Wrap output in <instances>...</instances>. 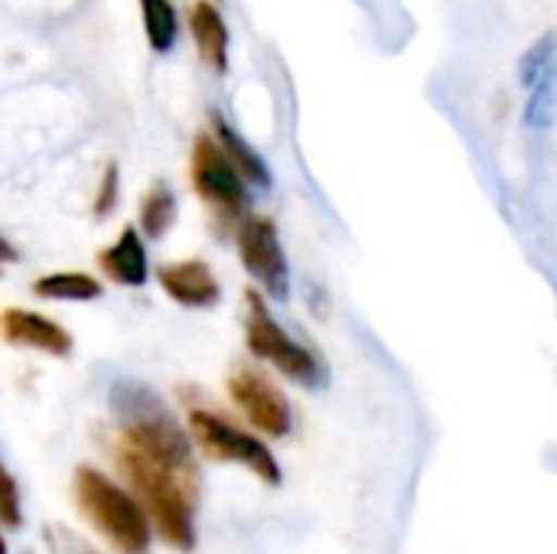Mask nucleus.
<instances>
[{
  "instance_id": "7",
  "label": "nucleus",
  "mask_w": 557,
  "mask_h": 554,
  "mask_svg": "<svg viewBox=\"0 0 557 554\" xmlns=\"http://www.w3.org/2000/svg\"><path fill=\"white\" fill-rule=\"evenodd\" d=\"M235 245H238V258H242L245 271L261 287V294L277 297V300L287 297L290 268H287V255H284L274 219L245 212L235 229Z\"/></svg>"
},
{
  "instance_id": "9",
  "label": "nucleus",
  "mask_w": 557,
  "mask_h": 554,
  "mask_svg": "<svg viewBox=\"0 0 557 554\" xmlns=\"http://www.w3.org/2000/svg\"><path fill=\"white\" fill-rule=\"evenodd\" d=\"M0 336L10 343V346H20V349H36V353H46V356H69L72 353V336L65 327H59L55 320L36 313V310H20V307H10L0 313Z\"/></svg>"
},
{
  "instance_id": "6",
  "label": "nucleus",
  "mask_w": 557,
  "mask_h": 554,
  "mask_svg": "<svg viewBox=\"0 0 557 554\" xmlns=\"http://www.w3.org/2000/svg\"><path fill=\"white\" fill-rule=\"evenodd\" d=\"M189 176L193 189L199 199L222 219V222H238L248 212V183L238 173V167L228 160L215 134H199L193 144V160H189Z\"/></svg>"
},
{
  "instance_id": "18",
  "label": "nucleus",
  "mask_w": 557,
  "mask_h": 554,
  "mask_svg": "<svg viewBox=\"0 0 557 554\" xmlns=\"http://www.w3.org/2000/svg\"><path fill=\"white\" fill-rule=\"evenodd\" d=\"M0 526L20 529L23 526V506H20V487L13 473L0 464Z\"/></svg>"
},
{
  "instance_id": "2",
  "label": "nucleus",
  "mask_w": 557,
  "mask_h": 554,
  "mask_svg": "<svg viewBox=\"0 0 557 554\" xmlns=\"http://www.w3.org/2000/svg\"><path fill=\"white\" fill-rule=\"evenodd\" d=\"M111 408L121 421V441L147 457L170 464L183 473H199L193 460V438L180 428L170 408L144 385L121 382L111 392Z\"/></svg>"
},
{
  "instance_id": "22",
  "label": "nucleus",
  "mask_w": 557,
  "mask_h": 554,
  "mask_svg": "<svg viewBox=\"0 0 557 554\" xmlns=\"http://www.w3.org/2000/svg\"><path fill=\"white\" fill-rule=\"evenodd\" d=\"M0 554H7V542H3V535H0Z\"/></svg>"
},
{
  "instance_id": "1",
  "label": "nucleus",
  "mask_w": 557,
  "mask_h": 554,
  "mask_svg": "<svg viewBox=\"0 0 557 554\" xmlns=\"http://www.w3.org/2000/svg\"><path fill=\"white\" fill-rule=\"evenodd\" d=\"M114 457H117L124 480L134 487L140 506L147 509L157 535L176 552H193L196 549L199 473H183L170 464H160L124 441H117Z\"/></svg>"
},
{
  "instance_id": "15",
  "label": "nucleus",
  "mask_w": 557,
  "mask_h": 554,
  "mask_svg": "<svg viewBox=\"0 0 557 554\" xmlns=\"http://www.w3.org/2000/svg\"><path fill=\"white\" fill-rule=\"evenodd\" d=\"M144 33L153 52H170L180 36V16L170 0H140Z\"/></svg>"
},
{
  "instance_id": "3",
  "label": "nucleus",
  "mask_w": 557,
  "mask_h": 554,
  "mask_svg": "<svg viewBox=\"0 0 557 554\" xmlns=\"http://www.w3.org/2000/svg\"><path fill=\"white\" fill-rule=\"evenodd\" d=\"M82 516L121 554H144L153 542V526L137 496L121 490L95 467H78L72 477Z\"/></svg>"
},
{
  "instance_id": "20",
  "label": "nucleus",
  "mask_w": 557,
  "mask_h": 554,
  "mask_svg": "<svg viewBox=\"0 0 557 554\" xmlns=\"http://www.w3.org/2000/svg\"><path fill=\"white\" fill-rule=\"evenodd\" d=\"M117 196H121V173H117V163H108L104 173H101L98 193H95V216L98 219L111 216L114 206H117Z\"/></svg>"
},
{
  "instance_id": "8",
  "label": "nucleus",
  "mask_w": 557,
  "mask_h": 554,
  "mask_svg": "<svg viewBox=\"0 0 557 554\" xmlns=\"http://www.w3.org/2000/svg\"><path fill=\"white\" fill-rule=\"evenodd\" d=\"M228 398L248 418V424L268 438H287L294 424V411L287 395L258 369H238L228 379Z\"/></svg>"
},
{
  "instance_id": "13",
  "label": "nucleus",
  "mask_w": 557,
  "mask_h": 554,
  "mask_svg": "<svg viewBox=\"0 0 557 554\" xmlns=\"http://www.w3.org/2000/svg\"><path fill=\"white\" fill-rule=\"evenodd\" d=\"M212 134H215V140L222 144V150L228 153V160L238 167V173L245 176L248 186H261V189L271 186V170H268V163L261 160V153H258L255 147H248V144L242 140V134H238L222 114H212Z\"/></svg>"
},
{
  "instance_id": "10",
  "label": "nucleus",
  "mask_w": 557,
  "mask_h": 554,
  "mask_svg": "<svg viewBox=\"0 0 557 554\" xmlns=\"http://www.w3.org/2000/svg\"><path fill=\"white\" fill-rule=\"evenodd\" d=\"M157 281H160V287H163V294L170 300H176L180 307H189V310L215 307L219 297H222L219 278L199 258H193V261H173V264L157 268Z\"/></svg>"
},
{
  "instance_id": "17",
  "label": "nucleus",
  "mask_w": 557,
  "mask_h": 554,
  "mask_svg": "<svg viewBox=\"0 0 557 554\" xmlns=\"http://www.w3.org/2000/svg\"><path fill=\"white\" fill-rule=\"evenodd\" d=\"M557 111V75L555 69H548L535 85H532V98H529V108H525V124L529 127H548L555 121Z\"/></svg>"
},
{
  "instance_id": "4",
  "label": "nucleus",
  "mask_w": 557,
  "mask_h": 554,
  "mask_svg": "<svg viewBox=\"0 0 557 554\" xmlns=\"http://www.w3.org/2000/svg\"><path fill=\"white\" fill-rule=\"evenodd\" d=\"M248 304V317H245V343L251 349L255 359L274 366L281 376H287L297 385H320L323 382V362L304 346L297 343L268 310L264 294L261 291H248L245 294Z\"/></svg>"
},
{
  "instance_id": "19",
  "label": "nucleus",
  "mask_w": 557,
  "mask_h": 554,
  "mask_svg": "<svg viewBox=\"0 0 557 554\" xmlns=\"http://www.w3.org/2000/svg\"><path fill=\"white\" fill-rule=\"evenodd\" d=\"M552 49H555V42H552V36H542L525 56H522V65H519V72H522V82L532 88L548 69H552Z\"/></svg>"
},
{
  "instance_id": "5",
  "label": "nucleus",
  "mask_w": 557,
  "mask_h": 554,
  "mask_svg": "<svg viewBox=\"0 0 557 554\" xmlns=\"http://www.w3.org/2000/svg\"><path fill=\"white\" fill-rule=\"evenodd\" d=\"M189 438L193 444L219 464H242L248 467L258 480H264L268 487L281 483V467L274 460V454L268 451L264 441H258L255 434L235 428L232 421H225L222 415L212 411H189Z\"/></svg>"
},
{
  "instance_id": "12",
  "label": "nucleus",
  "mask_w": 557,
  "mask_h": 554,
  "mask_svg": "<svg viewBox=\"0 0 557 554\" xmlns=\"http://www.w3.org/2000/svg\"><path fill=\"white\" fill-rule=\"evenodd\" d=\"M189 33L199 49L202 65L225 75L228 72V23L212 0H196L189 10Z\"/></svg>"
},
{
  "instance_id": "16",
  "label": "nucleus",
  "mask_w": 557,
  "mask_h": 554,
  "mask_svg": "<svg viewBox=\"0 0 557 554\" xmlns=\"http://www.w3.org/2000/svg\"><path fill=\"white\" fill-rule=\"evenodd\" d=\"M176 222V193L163 183L150 186L147 196L140 199V235L147 238H163Z\"/></svg>"
},
{
  "instance_id": "11",
  "label": "nucleus",
  "mask_w": 557,
  "mask_h": 554,
  "mask_svg": "<svg viewBox=\"0 0 557 554\" xmlns=\"http://www.w3.org/2000/svg\"><path fill=\"white\" fill-rule=\"evenodd\" d=\"M98 268L104 271V278L111 284H121V287H144L150 281V261H147V248H144V238H140V229L127 225L121 229L117 242L108 245L101 255H98Z\"/></svg>"
},
{
  "instance_id": "14",
  "label": "nucleus",
  "mask_w": 557,
  "mask_h": 554,
  "mask_svg": "<svg viewBox=\"0 0 557 554\" xmlns=\"http://www.w3.org/2000/svg\"><path fill=\"white\" fill-rule=\"evenodd\" d=\"M33 294L39 300H59V304H88L104 294L101 281L85 271H55L33 281Z\"/></svg>"
},
{
  "instance_id": "21",
  "label": "nucleus",
  "mask_w": 557,
  "mask_h": 554,
  "mask_svg": "<svg viewBox=\"0 0 557 554\" xmlns=\"http://www.w3.org/2000/svg\"><path fill=\"white\" fill-rule=\"evenodd\" d=\"M16 261V248L0 235V264H13Z\"/></svg>"
}]
</instances>
